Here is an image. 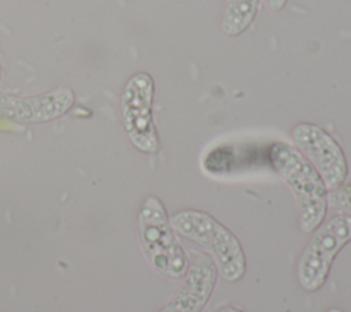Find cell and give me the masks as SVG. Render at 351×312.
<instances>
[{
	"label": "cell",
	"mask_w": 351,
	"mask_h": 312,
	"mask_svg": "<svg viewBox=\"0 0 351 312\" xmlns=\"http://www.w3.org/2000/svg\"><path fill=\"white\" fill-rule=\"evenodd\" d=\"M326 312H343L340 308H329Z\"/></svg>",
	"instance_id": "obj_13"
},
{
	"label": "cell",
	"mask_w": 351,
	"mask_h": 312,
	"mask_svg": "<svg viewBox=\"0 0 351 312\" xmlns=\"http://www.w3.org/2000/svg\"><path fill=\"white\" fill-rule=\"evenodd\" d=\"M269 161L291 189L302 231L311 233L328 212V189L313 164L291 144L276 141L269 146Z\"/></svg>",
	"instance_id": "obj_1"
},
{
	"label": "cell",
	"mask_w": 351,
	"mask_h": 312,
	"mask_svg": "<svg viewBox=\"0 0 351 312\" xmlns=\"http://www.w3.org/2000/svg\"><path fill=\"white\" fill-rule=\"evenodd\" d=\"M154 79L147 73L133 74L121 94V116L123 129L134 148L144 153L159 149V138L152 116Z\"/></svg>",
	"instance_id": "obj_5"
},
{
	"label": "cell",
	"mask_w": 351,
	"mask_h": 312,
	"mask_svg": "<svg viewBox=\"0 0 351 312\" xmlns=\"http://www.w3.org/2000/svg\"><path fill=\"white\" fill-rule=\"evenodd\" d=\"M218 270L207 253L189 261L174 294L158 312H202L208 304L218 281Z\"/></svg>",
	"instance_id": "obj_8"
},
{
	"label": "cell",
	"mask_w": 351,
	"mask_h": 312,
	"mask_svg": "<svg viewBox=\"0 0 351 312\" xmlns=\"http://www.w3.org/2000/svg\"><path fill=\"white\" fill-rule=\"evenodd\" d=\"M217 312H244V311H241V309H239L236 307H232V305H223V307L218 308Z\"/></svg>",
	"instance_id": "obj_12"
},
{
	"label": "cell",
	"mask_w": 351,
	"mask_h": 312,
	"mask_svg": "<svg viewBox=\"0 0 351 312\" xmlns=\"http://www.w3.org/2000/svg\"><path fill=\"white\" fill-rule=\"evenodd\" d=\"M292 145L313 164L328 190H333L348 177L346 153L336 138L319 125L299 122L291 129Z\"/></svg>",
	"instance_id": "obj_6"
},
{
	"label": "cell",
	"mask_w": 351,
	"mask_h": 312,
	"mask_svg": "<svg viewBox=\"0 0 351 312\" xmlns=\"http://www.w3.org/2000/svg\"><path fill=\"white\" fill-rule=\"evenodd\" d=\"M137 237L149 265L169 279H181L189 265L188 255L156 196H147L137 213Z\"/></svg>",
	"instance_id": "obj_3"
},
{
	"label": "cell",
	"mask_w": 351,
	"mask_h": 312,
	"mask_svg": "<svg viewBox=\"0 0 351 312\" xmlns=\"http://www.w3.org/2000/svg\"><path fill=\"white\" fill-rule=\"evenodd\" d=\"M298 263V282L308 291L319 290L337 253L351 242V216L335 213L314 229Z\"/></svg>",
	"instance_id": "obj_4"
},
{
	"label": "cell",
	"mask_w": 351,
	"mask_h": 312,
	"mask_svg": "<svg viewBox=\"0 0 351 312\" xmlns=\"http://www.w3.org/2000/svg\"><path fill=\"white\" fill-rule=\"evenodd\" d=\"M261 0H226L221 18V31L226 37H239L254 23Z\"/></svg>",
	"instance_id": "obj_9"
},
{
	"label": "cell",
	"mask_w": 351,
	"mask_h": 312,
	"mask_svg": "<svg viewBox=\"0 0 351 312\" xmlns=\"http://www.w3.org/2000/svg\"><path fill=\"white\" fill-rule=\"evenodd\" d=\"M74 92L67 86L33 94L18 96L0 92V115L18 123H44L64 115L74 104Z\"/></svg>",
	"instance_id": "obj_7"
},
{
	"label": "cell",
	"mask_w": 351,
	"mask_h": 312,
	"mask_svg": "<svg viewBox=\"0 0 351 312\" xmlns=\"http://www.w3.org/2000/svg\"><path fill=\"white\" fill-rule=\"evenodd\" d=\"M328 208L351 216V183H343L333 190H328Z\"/></svg>",
	"instance_id": "obj_10"
},
{
	"label": "cell",
	"mask_w": 351,
	"mask_h": 312,
	"mask_svg": "<svg viewBox=\"0 0 351 312\" xmlns=\"http://www.w3.org/2000/svg\"><path fill=\"white\" fill-rule=\"evenodd\" d=\"M0 78H1V67H0Z\"/></svg>",
	"instance_id": "obj_14"
},
{
	"label": "cell",
	"mask_w": 351,
	"mask_h": 312,
	"mask_svg": "<svg viewBox=\"0 0 351 312\" xmlns=\"http://www.w3.org/2000/svg\"><path fill=\"white\" fill-rule=\"evenodd\" d=\"M265 7L271 10V11H281L285 8L289 0H262Z\"/></svg>",
	"instance_id": "obj_11"
},
{
	"label": "cell",
	"mask_w": 351,
	"mask_h": 312,
	"mask_svg": "<svg viewBox=\"0 0 351 312\" xmlns=\"http://www.w3.org/2000/svg\"><path fill=\"white\" fill-rule=\"evenodd\" d=\"M176 233L207 253L218 274L228 282L240 281L247 270V260L239 238L218 219L206 211L185 208L170 216Z\"/></svg>",
	"instance_id": "obj_2"
}]
</instances>
